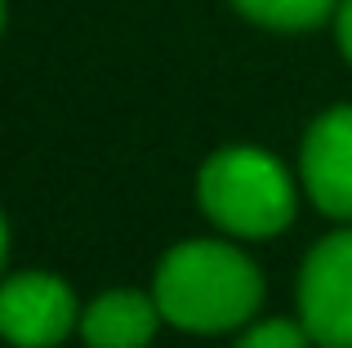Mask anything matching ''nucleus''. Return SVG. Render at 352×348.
Segmentation results:
<instances>
[{
	"label": "nucleus",
	"instance_id": "6",
	"mask_svg": "<svg viewBox=\"0 0 352 348\" xmlns=\"http://www.w3.org/2000/svg\"><path fill=\"white\" fill-rule=\"evenodd\" d=\"M161 304L143 290H107L80 313V340L89 348H147L156 340Z\"/></svg>",
	"mask_w": 352,
	"mask_h": 348
},
{
	"label": "nucleus",
	"instance_id": "1",
	"mask_svg": "<svg viewBox=\"0 0 352 348\" xmlns=\"http://www.w3.org/2000/svg\"><path fill=\"white\" fill-rule=\"evenodd\" d=\"M152 295L165 322L197 335H219L254 317L263 304V277L223 241H183L161 259Z\"/></svg>",
	"mask_w": 352,
	"mask_h": 348
},
{
	"label": "nucleus",
	"instance_id": "4",
	"mask_svg": "<svg viewBox=\"0 0 352 348\" xmlns=\"http://www.w3.org/2000/svg\"><path fill=\"white\" fill-rule=\"evenodd\" d=\"M76 326V299L67 281L50 272H23L0 286V340L14 348H54Z\"/></svg>",
	"mask_w": 352,
	"mask_h": 348
},
{
	"label": "nucleus",
	"instance_id": "8",
	"mask_svg": "<svg viewBox=\"0 0 352 348\" xmlns=\"http://www.w3.org/2000/svg\"><path fill=\"white\" fill-rule=\"evenodd\" d=\"M236 348H312V335L303 331V322H258L236 340Z\"/></svg>",
	"mask_w": 352,
	"mask_h": 348
},
{
	"label": "nucleus",
	"instance_id": "11",
	"mask_svg": "<svg viewBox=\"0 0 352 348\" xmlns=\"http://www.w3.org/2000/svg\"><path fill=\"white\" fill-rule=\"evenodd\" d=\"M0 27H5V0H0Z\"/></svg>",
	"mask_w": 352,
	"mask_h": 348
},
{
	"label": "nucleus",
	"instance_id": "9",
	"mask_svg": "<svg viewBox=\"0 0 352 348\" xmlns=\"http://www.w3.org/2000/svg\"><path fill=\"white\" fill-rule=\"evenodd\" d=\"M339 45L352 63V0H339Z\"/></svg>",
	"mask_w": 352,
	"mask_h": 348
},
{
	"label": "nucleus",
	"instance_id": "10",
	"mask_svg": "<svg viewBox=\"0 0 352 348\" xmlns=\"http://www.w3.org/2000/svg\"><path fill=\"white\" fill-rule=\"evenodd\" d=\"M5 254H9V228H5V215H0V268H5Z\"/></svg>",
	"mask_w": 352,
	"mask_h": 348
},
{
	"label": "nucleus",
	"instance_id": "5",
	"mask_svg": "<svg viewBox=\"0 0 352 348\" xmlns=\"http://www.w3.org/2000/svg\"><path fill=\"white\" fill-rule=\"evenodd\" d=\"M299 170L317 210L352 219V107H330L326 116L312 121Z\"/></svg>",
	"mask_w": 352,
	"mask_h": 348
},
{
	"label": "nucleus",
	"instance_id": "2",
	"mask_svg": "<svg viewBox=\"0 0 352 348\" xmlns=\"http://www.w3.org/2000/svg\"><path fill=\"white\" fill-rule=\"evenodd\" d=\"M201 206L223 232L276 237L294 219V183L263 148H223L201 170Z\"/></svg>",
	"mask_w": 352,
	"mask_h": 348
},
{
	"label": "nucleus",
	"instance_id": "3",
	"mask_svg": "<svg viewBox=\"0 0 352 348\" xmlns=\"http://www.w3.org/2000/svg\"><path fill=\"white\" fill-rule=\"evenodd\" d=\"M299 322L321 348H352V232L312 246L299 277Z\"/></svg>",
	"mask_w": 352,
	"mask_h": 348
},
{
	"label": "nucleus",
	"instance_id": "7",
	"mask_svg": "<svg viewBox=\"0 0 352 348\" xmlns=\"http://www.w3.org/2000/svg\"><path fill=\"white\" fill-rule=\"evenodd\" d=\"M245 18L276 32H308V27L326 23L330 9H339V0H232Z\"/></svg>",
	"mask_w": 352,
	"mask_h": 348
}]
</instances>
